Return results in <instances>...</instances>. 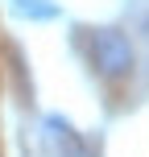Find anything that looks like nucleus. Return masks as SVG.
Returning a JSON list of instances; mask_svg holds the SVG:
<instances>
[{
    "label": "nucleus",
    "instance_id": "f257e3e1",
    "mask_svg": "<svg viewBox=\"0 0 149 157\" xmlns=\"http://www.w3.org/2000/svg\"><path fill=\"white\" fill-rule=\"evenodd\" d=\"M75 46H87V62L95 66L104 78H128L137 66V50L133 37L116 25H104V29H79L75 33Z\"/></svg>",
    "mask_w": 149,
    "mask_h": 157
},
{
    "label": "nucleus",
    "instance_id": "f03ea898",
    "mask_svg": "<svg viewBox=\"0 0 149 157\" xmlns=\"http://www.w3.org/2000/svg\"><path fill=\"white\" fill-rule=\"evenodd\" d=\"M13 13L25 17V21H58L62 4L58 0H13Z\"/></svg>",
    "mask_w": 149,
    "mask_h": 157
}]
</instances>
